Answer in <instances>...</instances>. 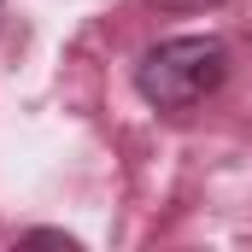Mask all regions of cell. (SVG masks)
<instances>
[{
    "label": "cell",
    "mask_w": 252,
    "mask_h": 252,
    "mask_svg": "<svg viewBox=\"0 0 252 252\" xmlns=\"http://www.w3.org/2000/svg\"><path fill=\"white\" fill-rule=\"evenodd\" d=\"M24 247H76V241H70V235H64V229H30V235H24Z\"/></svg>",
    "instance_id": "obj_2"
},
{
    "label": "cell",
    "mask_w": 252,
    "mask_h": 252,
    "mask_svg": "<svg viewBox=\"0 0 252 252\" xmlns=\"http://www.w3.org/2000/svg\"><path fill=\"white\" fill-rule=\"evenodd\" d=\"M229 82V47L217 35H170L135 59V94L153 112H188Z\"/></svg>",
    "instance_id": "obj_1"
},
{
    "label": "cell",
    "mask_w": 252,
    "mask_h": 252,
    "mask_svg": "<svg viewBox=\"0 0 252 252\" xmlns=\"http://www.w3.org/2000/svg\"><path fill=\"white\" fill-rule=\"evenodd\" d=\"M153 6H164V12H205V6H223V0H153Z\"/></svg>",
    "instance_id": "obj_3"
}]
</instances>
